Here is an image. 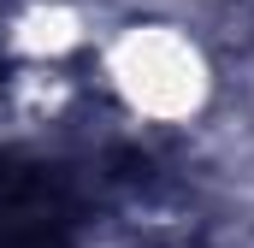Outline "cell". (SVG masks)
Wrapping results in <instances>:
<instances>
[{
	"label": "cell",
	"instance_id": "cell-1",
	"mask_svg": "<svg viewBox=\"0 0 254 248\" xmlns=\"http://www.w3.org/2000/svg\"><path fill=\"white\" fill-rule=\"evenodd\" d=\"M101 65H107L113 95L136 119H154V124L195 119L207 89H213L201 42L178 24H130V30H119L107 42Z\"/></svg>",
	"mask_w": 254,
	"mask_h": 248
}]
</instances>
